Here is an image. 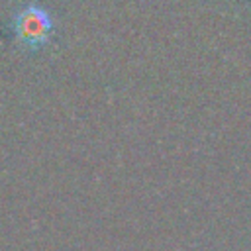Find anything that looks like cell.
<instances>
[{
  "label": "cell",
  "instance_id": "6da1fadb",
  "mask_svg": "<svg viewBox=\"0 0 251 251\" xmlns=\"http://www.w3.org/2000/svg\"><path fill=\"white\" fill-rule=\"evenodd\" d=\"M49 29H51V22L49 18L37 10L35 6H29L22 16H18L16 20V33L25 39V41H33V43H43L49 35Z\"/></svg>",
  "mask_w": 251,
  "mask_h": 251
}]
</instances>
